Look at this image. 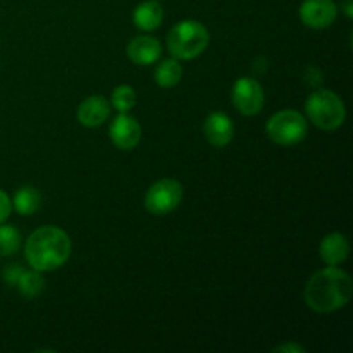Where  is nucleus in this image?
I'll return each instance as SVG.
<instances>
[{
  "label": "nucleus",
  "mask_w": 353,
  "mask_h": 353,
  "mask_svg": "<svg viewBox=\"0 0 353 353\" xmlns=\"http://www.w3.org/2000/svg\"><path fill=\"white\" fill-rule=\"evenodd\" d=\"M338 7L333 0H303L300 6V19L305 26L314 30H324L334 23Z\"/></svg>",
  "instance_id": "obj_8"
},
{
  "label": "nucleus",
  "mask_w": 353,
  "mask_h": 353,
  "mask_svg": "<svg viewBox=\"0 0 353 353\" xmlns=\"http://www.w3.org/2000/svg\"><path fill=\"white\" fill-rule=\"evenodd\" d=\"M21 245V234L14 226L0 224V257L16 254Z\"/></svg>",
  "instance_id": "obj_18"
},
{
  "label": "nucleus",
  "mask_w": 353,
  "mask_h": 353,
  "mask_svg": "<svg viewBox=\"0 0 353 353\" xmlns=\"http://www.w3.org/2000/svg\"><path fill=\"white\" fill-rule=\"evenodd\" d=\"M71 255V238L57 226H41L28 236L24 257L31 269L50 272L68 262Z\"/></svg>",
  "instance_id": "obj_2"
},
{
  "label": "nucleus",
  "mask_w": 353,
  "mask_h": 353,
  "mask_svg": "<svg viewBox=\"0 0 353 353\" xmlns=\"http://www.w3.org/2000/svg\"><path fill=\"white\" fill-rule=\"evenodd\" d=\"M353 283L348 272L338 265L317 271L305 286V303L317 314H331L343 309L352 299Z\"/></svg>",
  "instance_id": "obj_1"
},
{
  "label": "nucleus",
  "mask_w": 353,
  "mask_h": 353,
  "mask_svg": "<svg viewBox=\"0 0 353 353\" xmlns=\"http://www.w3.org/2000/svg\"><path fill=\"white\" fill-rule=\"evenodd\" d=\"M341 7H343V12L347 17H353V0H343V3H341Z\"/></svg>",
  "instance_id": "obj_23"
},
{
  "label": "nucleus",
  "mask_w": 353,
  "mask_h": 353,
  "mask_svg": "<svg viewBox=\"0 0 353 353\" xmlns=\"http://www.w3.org/2000/svg\"><path fill=\"white\" fill-rule=\"evenodd\" d=\"M10 210H12V202L9 200V195L0 190V224L6 223L7 217L10 216Z\"/></svg>",
  "instance_id": "obj_20"
},
{
  "label": "nucleus",
  "mask_w": 353,
  "mask_h": 353,
  "mask_svg": "<svg viewBox=\"0 0 353 353\" xmlns=\"http://www.w3.org/2000/svg\"><path fill=\"white\" fill-rule=\"evenodd\" d=\"M41 202V195L37 188L33 186H23L14 195V209L21 214V216H31L38 210Z\"/></svg>",
  "instance_id": "obj_16"
},
{
  "label": "nucleus",
  "mask_w": 353,
  "mask_h": 353,
  "mask_svg": "<svg viewBox=\"0 0 353 353\" xmlns=\"http://www.w3.org/2000/svg\"><path fill=\"white\" fill-rule=\"evenodd\" d=\"M110 116V105L103 97H88L78 107V121L85 128L102 126Z\"/></svg>",
  "instance_id": "obj_12"
},
{
  "label": "nucleus",
  "mask_w": 353,
  "mask_h": 353,
  "mask_svg": "<svg viewBox=\"0 0 353 353\" xmlns=\"http://www.w3.org/2000/svg\"><path fill=\"white\" fill-rule=\"evenodd\" d=\"M110 102H112V105L116 107L119 112H130L134 107V103H137V93H134V90L131 88V86L119 85L114 88Z\"/></svg>",
  "instance_id": "obj_19"
},
{
  "label": "nucleus",
  "mask_w": 353,
  "mask_h": 353,
  "mask_svg": "<svg viewBox=\"0 0 353 353\" xmlns=\"http://www.w3.org/2000/svg\"><path fill=\"white\" fill-rule=\"evenodd\" d=\"M319 254L327 265L343 264L350 255V245H348L347 236L341 233H331L324 236L321 241Z\"/></svg>",
  "instance_id": "obj_13"
},
{
  "label": "nucleus",
  "mask_w": 353,
  "mask_h": 353,
  "mask_svg": "<svg viewBox=\"0 0 353 353\" xmlns=\"http://www.w3.org/2000/svg\"><path fill=\"white\" fill-rule=\"evenodd\" d=\"M265 133L281 147H293L303 141L309 133L307 119L296 110H279L265 124Z\"/></svg>",
  "instance_id": "obj_5"
},
{
  "label": "nucleus",
  "mask_w": 353,
  "mask_h": 353,
  "mask_svg": "<svg viewBox=\"0 0 353 353\" xmlns=\"http://www.w3.org/2000/svg\"><path fill=\"white\" fill-rule=\"evenodd\" d=\"M16 288L26 299H34V296H38L43 292L45 279L40 271H34V269L33 271H23L16 283Z\"/></svg>",
  "instance_id": "obj_17"
},
{
  "label": "nucleus",
  "mask_w": 353,
  "mask_h": 353,
  "mask_svg": "<svg viewBox=\"0 0 353 353\" xmlns=\"http://www.w3.org/2000/svg\"><path fill=\"white\" fill-rule=\"evenodd\" d=\"M110 140L121 150H133L141 140V126L128 112H121L110 124Z\"/></svg>",
  "instance_id": "obj_9"
},
{
  "label": "nucleus",
  "mask_w": 353,
  "mask_h": 353,
  "mask_svg": "<svg viewBox=\"0 0 353 353\" xmlns=\"http://www.w3.org/2000/svg\"><path fill=\"white\" fill-rule=\"evenodd\" d=\"M233 105L243 116H255L264 107V90L254 78H240L233 86Z\"/></svg>",
  "instance_id": "obj_7"
},
{
  "label": "nucleus",
  "mask_w": 353,
  "mask_h": 353,
  "mask_svg": "<svg viewBox=\"0 0 353 353\" xmlns=\"http://www.w3.org/2000/svg\"><path fill=\"white\" fill-rule=\"evenodd\" d=\"M307 117L319 130L336 131L345 123L347 110L340 97L331 90H316L305 102Z\"/></svg>",
  "instance_id": "obj_4"
},
{
  "label": "nucleus",
  "mask_w": 353,
  "mask_h": 353,
  "mask_svg": "<svg viewBox=\"0 0 353 353\" xmlns=\"http://www.w3.org/2000/svg\"><path fill=\"white\" fill-rule=\"evenodd\" d=\"M24 269L21 268V265L14 264V265H9V268H6V271H3V279H6V283L9 286H16L17 279H19L21 272H23Z\"/></svg>",
  "instance_id": "obj_21"
},
{
  "label": "nucleus",
  "mask_w": 353,
  "mask_h": 353,
  "mask_svg": "<svg viewBox=\"0 0 353 353\" xmlns=\"http://www.w3.org/2000/svg\"><path fill=\"white\" fill-rule=\"evenodd\" d=\"M126 54L138 65L155 64L162 54L161 41L154 37H137L128 43Z\"/></svg>",
  "instance_id": "obj_11"
},
{
  "label": "nucleus",
  "mask_w": 353,
  "mask_h": 353,
  "mask_svg": "<svg viewBox=\"0 0 353 353\" xmlns=\"http://www.w3.org/2000/svg\"><path fill=\"white\" fill-rule=\"evenodd\" d=\"M209 45V31L202 23L193 19L179 21L168 33V48L178 61L199 57Z\"/></svg>",
  "instance_id": "obj_3"
},
{
  "label": "nucleus",
  "mask_w": 353,
  "mask_h": 353,
  "mask_svg": "<svg viewBox=\"0 0 353 353\" xmlns=\"http://www.w3.org/2000/svg\"><path fill=\"white\" fill-rule=\"evenodd\" d=\"M183 78V68L178 62V59H168L161 62L155 69V83L161 88H172L178 85Z\"/></svg>",
  "instance_id": "obj_15"
},
{
  "label": "nucleus",
  "mask_w": 353,
  "mask_h": 353,
  "mask_svg": "<svg viewBox=\"0 0 353 353\" xmlns=\"http://www.w3.org/2000/svg\"><path fill=\"white\" fill-rule=\"evenodd\" d=\"M164 19V9L157 0H147L140 3L133 12V23L138 30L154 31L161 26Z\"/></svg>",
  "instance_id": "obj_14"
},
{
  "label": "nucleus",
  "mask_w": 353,
  "mask_h": 353,
  "mask_svg": "<svg viewBox=\"0 0 353 353\" xmlns=\"http://www.w3.org/2000/svg\"><path fill=\"white\" fill-rule=\"evenodd\" d=\"M203 133L212 147L223 148L230 145L234 137V124L224 112H212L203 123Z\"/></svg>",
  "instance_id": "obj_10"
},
{
  "label": "nucleus",
  "mask_w": 353,
  "mask_h": 353,
  "mask_svg": "<svg viewBox=\"0 0 353 353\" xmlns=\"http://www.w3.org/2000/svg\"><path fill=\"white\" fill-rule=\"evenodd\" d=\"M183 200L181 183L172 178L159 179L145 195V209L154 216H165L179 207Z\"/></svg>",
  "instance_id": "obj_6"
},
{
  "label": "nucleus",
  "mask_w": 353,
  "mask_h": 353,
  "mask_svg": "<svg viewBox=\"0 0 353 353\" xmlns=\"http://www.w3.org/2000/svg\"><path fill=\"white\" fill-rule=\"evenodd\" d=\"M274 353H305L307 350L303 347H300L299 343H285L281 347H276Z\"/></svg>",
  "instance_id": "obj_22"
}]
</instances>
